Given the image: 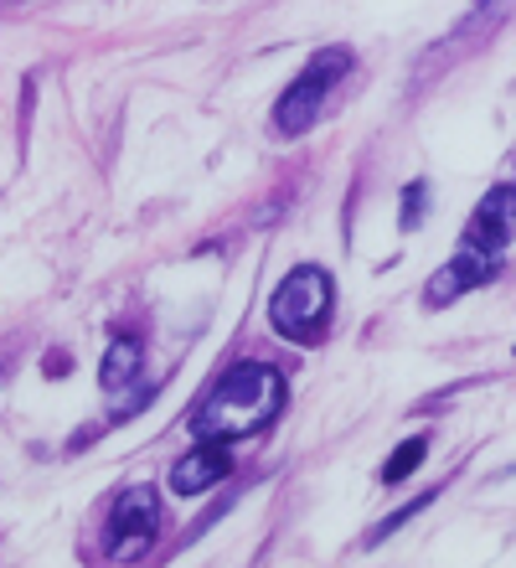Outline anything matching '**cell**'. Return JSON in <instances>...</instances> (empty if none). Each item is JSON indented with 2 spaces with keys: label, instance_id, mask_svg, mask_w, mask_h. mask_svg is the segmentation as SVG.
Here are the masks:
<instances>
[{
  "label": "cell",
  "instance_id": "obj_9",
  "mask_svg": "<svg viewBox=\"0 0 516 568\" xmlns=\"http://www.w3.org/2000/svg\"><path fill=\"white\" fill-rule=\"evenodd\" d=\"M424 455H428V439L424 434H413V439H403L398 449H393V460L383 465V480L387 486H398V480H408L418 465H424Z\"/></svg>",
  "mask_w": 516,
  "mask_h": 568
},
{
  "label": "cell",
  "instance_id": "obj_8",
  "mask_svg": "<svg viewBox=\"0 0 516 568\" xmlns=\"http://www.w3.org/2000/svg\"><path fill=\"white\" fill-rule=\"evenodd\" d=\"M140 373V342H114L109 346V357H103V367H99V383L103 388H119V383H130V377Z\"/></svg>",
  "mask_w": 516,
  "mask_h": 568
},
{
  "label": "cell",
  "instance_id": "obj_5",
  "mask_svg": "<svg viewBox=\"0 0 516 568\" xmlns=\"http://www.w3.org/2000/svg\"><path fill=\"white\" fill-rule=\"evenodd\" d=\"M512 239H516V186H496V192L480 196V207H475L471 227H465V243L502 258Z\"/></svg>",
  "mask_w": 516,
  "mask_h": 568
},
{
  "label": "cell",
  "instance_id": "obj_6",
  "mask_svg": "<svg viewBox=\"0 0 516 568\" xmlns=\"http://www.w3.org/2000/svg\"><path fill=\"white\" fill-rule=\"evenodd\" d=\"M496 270H502V258L486 254V248H471V243H459V254L444 264L434 280H428V305H449V300L471 295L475 284L496 280Z\"/></svg>",
  "mask_w": 516,
  "mask_h": 568
},
{
  "label": "cell",
  "instance_id": "obj_3",
  "mask_svg": "<svg viewBox=\"0 0 516 568\" xmlns=\"http://www.w3.org/2000/svg\"><path fill=\"white\" fill-rule=\"evenodd\" d=\"M346 68H352V52L346 47H331V52H315V58L305 62V73L284 89L280 109H274V124H280V135H305L310 124L325 114V99H331V89H336L341 78H346Z\"/></svg>",
  "mask_w": 516,
  "mask_h": 568
},
{
  "label": "cell",
  "instance_id": "obj_2",
  "mask_svg": "<svg viewBox=\"0 0 516 568\" xmlns=\"http://www.w3.org/2000/svg\"><path fill=\"white\" fill-rule=\"evenodd\" d=\"M269 321L290 342H315L331 321V274L315 270V264H300L269 300Z\"/></svg>",
  "mask_w": 516,
  "mask_h": 568
},
{
  "label": "cell",
  "instance_id": "obj_4",
  "mask_svg": "<svg viewBox=\"0 0 516 568\" xmlns=\"http://www.w3.org/2000/svg\"><path fill=\"white\" fill-rule=\"evenodd\" d=\"M161 538V491L155 486H130L109 511V532H103V554L109 564H134L150 542Z\"/></svg>",
  "mask_w": 516,
  "mask_h": 568
},
{
  "label": "cell",
  "instance_id": "obj_10",
  "mask_svg": "<svg viewBox=\"0 0 516 568\" xmlns=\"http://www.w3.org/2000/svg\"><path fill=\"white\" fill-rule=\"evenodd\" d=\"M428 501H434V496H418V501H413V507H398V511H393V517H387L383 527H372V538H367V542H383L387 532H398V527H403V523H413V517H418V511H424Z\"/></svg>",
  "mask_w": 516,
  "mask_h": 568
},
{
  "label": "cell",
  "instance_id": "obj_1",
  "mask_svg": "<svg viewBox=\"0 0 516 568\" xmlns=\"http://www.w3.org/2000/svg\"><path fill=\"white\" fill-rule=\"evenodd\" d=\"M280 408H284L280 367H269V362H237V367L222 373L217 388L192 408V429L202 439L233 445V439H249V434L269 429V424L280 419Z\"/></svg>",
  "mask_w": 516,
  "mask_h": 568
},
{
  "label": "cell",
  "instance_id": "obj_7",
  "mask_svg": "<svg viewBox=\"0 0 516 568\" xmlns=\"http://www.w3.org/2000/svg\"><path fill=\"white\" fill-rule=\"evenodd\" d=\"M227 470H233V449L217 445V439H202V445L186 449V455L171 465V491L196 496V491H206V486L227 480Z\"/></svg>",
  "mask_w": 516,
  "mask_h": 568
},
{
  "label": "cell",
  "instance_id": "obj_11",
  "mask_svg": "<svg viewBox=\"0 0 516 568\" xmlns=\"http://www.w3.org/2000/svg\"><path fill=\"white\" fill-rule=\"evenodd\" d=\"M418 212H424V181H418V186H408V196H403V227L418 223Z\"/></svg>",
  "mask_w": 516,
  "mask_h": 568
}]
</instances>
